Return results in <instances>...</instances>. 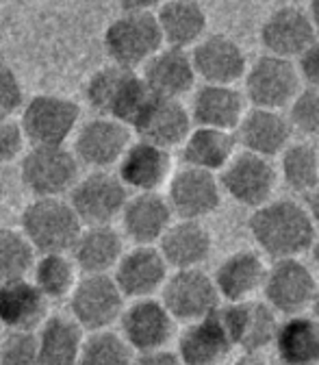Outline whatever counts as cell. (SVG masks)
I'll list each match as a JSON object with an SVG mask.
<instances>
[{
    "label": "cell",
    "mask_w": 319,
    "mask_h": 365,
    "mask_svg": "<svg viewBox=\"0 0 319 365\" xmlns=\"http://www.w3.org/2000/svg\"><path fill=\"white\" fill-rule=\"evenodd\" d=\"M248 228L256 246L276 261L298 259L310 250L317 237L306 207L287 198L269 200L254 209L248 220Z\"/></svg>",
    "instance_id": "6da1fadb"
},
{
    "label": "cell",
    "mask_w": 319,
    "mask_h": 365,
    "mask_svg": "<svg viewBox=\"0 0 319 365\" xmlns=\"http://www.w3.org/2000/svg\"><path fill=\"white\" fill-rule=\"evenodd\" d=\"M85 98L100 118H111L132 128L152 94L144 78L117 66H105L91 74L85 85Z\"/></svg>",
    "instance_id": "7a4b0ae2"
},
{
    "label": "cell",
    "mask_w": 319,
    "mask_h": 365,
    "mask_svg": "<svg viewBox=\"0 0 319 365\" xmlns=\"http://www.w3.org/2000/svg\"><path fill=\"white\" fill-rule=\"evenodd\" d=\"M80 231V220L61 198H35L22 211L20 233L39 255H68Z\"/></svg>",
    "instance_id": "3957f363"
},
{
    "label": "cell",
    "mask_w": 319,
    "mask_h": 365,
    "mask_svg": "<svg viewBox=\"0 0 319 365\" xmlns=\"http://www.w3.org/2000/svg\"><path fill=\"white\" fill-rule=\"evenodd\" d=\"M103 43L111 66L132 72L144 68L163 48L155 11H124L107 26Z\"/></svg>",
    "instance_id": "277c9868"
},
{
    "label": "cell",
    "mask_w": 319,
    "mask_h": 365,
    "mask_svg": "<svg viewBox=\"0 0 319 365\" xmlns=\"http://www.w3.org/2000/svg\"><path fill=\"white\" fill-rule=\"evenodd\" d=\"M80 120V107L57 94L33 96L22 107L20 128L33 146H66Z\"/></svg>",
    "instance_id": "5b68a950"
},
{
    "label": "cell",
    "mask_w": 319,
    "mask_h": 365,
    "mask_svg": "<svg viewBox=\"0 0 319 365\" xmlns=\"http://www.w3.org/2000/svg\"><path fill=\"white\" fill-rule=\"evenodd\" d=\"M24 187L35 198H61L78 176V161L66 146H33L20 165Z\"/></svg>",
    "instance_id": "8992f818"
},
{
    "label": "cell",
    "mask_w": 319,
    "mask_h": 365,
    "mask_svg": "<svg viewBox=\"0 0 319 365\" xmlns=\"http://www.w3.org/2000/svg\"><path fill=\"white\" fill-rule=\"evenodd\" d=\"M70 311L72 319L83 331H109L115 322H120L124 296L109 274L83 277L70 294Z\"/></svg>",
    "instance_id": "52a82bcc"
},
{
    "label": "cell",
    "mask_w": 319,
    "mask_h": 365,
    "mask_svg": "<svg viewBox=\"0 0 319 365\" xmlns=\"http://www.w3.org/2000/svg\"><path fill=\"white\" fill-rule=\"evenodd\" d=\"M128 200V190L122 185L117 174L107 170H94L87 176L78 178L70 190V207L87 226L111 224L122 215Z\"/></svg>",
    "instance_id": "ba28073f"
},
{
    "label": "cell",
    "mask_w": 319,
    "mask_h": 365,
    "mask_svg": "<svg viewBox=\"0 0 319 365\" xmlns=\"http://www.w3.org/2000/svg\"><path fill=\"white\" fill-rule=\"evenodd\" d=\"M246 94L254 109L278 111L287 107L300 91V74L293 61L261 55L246 70Z\"/></svg>",
    "instance_id": "9c48e42d"
},
{
    "label": "cell",
    "mask_w": 319,
    "mask_h": 365,
    "mask_svg": "<svg viewBox=\"0 0 319 365\" xmlns=\"http://www.w3.org/2000/svg\"><path fill=\"white\" fill-rule=\"evenodd\" d=\"M219 187L235 202L258 209L271 200L276 190L278 172L269 159L256 157L252 153H235V157L219 172Z\"/></svg>",
    "instance_id": "30bf717a"
},
{
    "label": "cell",
    "mask_w": 319,
    "mask_h": 365,
    "mask_svg": "<svg viewBox=\"0 0 319 365\" xmlns=\"http://www.w3.org/2000/svg\"><path fill=\"white\" fill-rule=\"evenodd\" d=\"M161 302L174 322H198L219 307V294L213 277L198 269H178L167 277L161 289Z\"/></svg>",
    "instance_id": "8fae6325"
},
{
    "label": "cell",
    "mask_w": 319,
    "mask_h": 365,
    "mask_svg": "<svg viewBox=\"0 0 319 365\" xmlns=\"http://www.w3.org/2000/svg\"><path fill=\"white\" fill-rule=\"evenodd\" d=\"M319 285L313 272L300 259H281L267 267L263 296L265 304L285 315H302L310 307Z\"/></svg>",
    "instance_id": "7c38bea8"
},
{
    "label": "cell",
    "mask_w": 319,
    "mask_h": 365,
    "mask_svg": "<svg viewBox=\"0 0 319 365\" xmlns=\"http://www.w3.org/2000/svg\"><path fill=\"white\" fill-rule=\"evenodd\" d=\"M167 202L180 220L200 222L213 215L221 205V187L215 174L182 168L169 178Z\"/></svg>",
    "instance_id": "4fadbf2b"
},
{
    "label": "cell",
    "mask_w": 319,
    "mask_h": 365,
    "mask_svg": "<svg viewBox=\"0 0 319 365\" xmlns=\"http://www.w3.org/2000/svg\"><path fill=\"white\" fill-rule=\"evenodd\" d=\"M130 146V128L111 118H94L80 124L74 137V157L87 168L107 170L120 163Z\"/></svg>",
    "instance_id": "5bb4252c"
},
{
    "label": "cell",
    "mask_w": 319,
    "mask_h": 365,
    "mask_svg": "<svg viewBox=\"0 0 319 365\" xmlns=\"http://www.w3.org/2000/svg\"><path fill=\"white\" fill-rule=\"evenodd\" d=\"M192 66L196 76L206 85H228L233 87L246 76L248 57L241 46L224 33L204 35L192 51Z\"/></svg>",
    "instance_id": "9a60e30c"
},
{
    "label": "cell",
    "mask_w": 319,
    "mask_h": 365,
    "mask_svg": "<svg viewBox=\"0 0 319 365\" xmlns=\"http://www.w3.org/2000/svg\"><path fill=\"white\" fill-rule=\"evenodd\" d=\"M122 339L137 354L161 350L174 337V319L161 300H135L122 311Z\"/></svg>",
    "instance_id": "2e32d148"
},
{
    "label": "cell",
    "mask_w": 319,
    "mask_h": 365,
    "mask_svg": "<svg viewBox=\"0 0 319 365\" xmlns=\"http://www.w3.org/2000/svg\"><path fill=\"white\" fill-rule=\"evenodd\" d=\"M219 315L233 346H239L244 354H256L276 339V311L265 302L248 300L239 304H224L219 307Z\"/></svg>",
    "instance_id": "e0dca14e"
},
{
    "label": "cell",
    "mask_w": 319,
    "mask_h": 365,
    "mask_svg": "<svg viewBox=\"0 0 319 365\" xmlns=\"http://www.w3.org/2000/svg\"><path fill=\"white\" fill-rule=\"evenodd\" d=\"M317 39L306 9L285 5L271 11L261 26V43L271 57L298 59Z\"/></svg>",
    "instance_id": "ac0fdd59"
},
{
    "label": "cell",
    "mask_w": 319,
    "mask_h": 365,
    "mask_svg": "<svg viewBox=\"0 0 319 365\" xmlns=\"http://www.w3.org/2000/svg\"><path fill=\"white\" fill-rule=\"evenodd\" d=\"M167 263L163 261L159 248L155 246H135L124 252L115 265L113 281L124 298L144 300L161 292L167 281Z\"/></svg>",
    "instance_id": "d6986e66"
},
{
    "label": "cell",
    "mask_w": 319,
    "mask_h": 365,
    "mask_svg": "<svg viewBox=\"0 0 319 365\" xmlns=\"http://www.w3.org/2000/svg\"><path fill=\"white\" fill-rule=\"evenodd\" d=\"M192 115L189 109L180 101L157 98L152 96L150 103L144 107L142 115L132 124V130L140 135L142 142L169 150L180 146L192 133Z\"/></svg>",
    "instance_id": "ffe728a7"
},
{
    "label": "cell",
    "mask_w": 319,
    "mask_h": 365,
    "mask_svg": "<svg viewBox=\"0 0 319 365\" xmlns=\"http://www.w3.org/2000/svg\"><path fill=\"white\" fill-rule=\"evenodd\" d=\"M233 348L235 346L217 307L211 315L187 324L178 337L176 354L182 365H217L231 354Z\"/></svg>",
    "instance_id": "44dd1931"
},
{
    "label": "cell",
    "mask_w": 319,
    "mask_h": 365,
    "mask_svg": "<svg viewBox=\"0 0 319 365\" xmlns=\"http://www.w3.org/2000/svg\"><path fill=\"white\" fill-rule=\"evenodd\" d=\"M172 174V157L169 150L152 146L148 142H130L126 153L117 163V178L126 190H135L137 194L157 192L165 185Z\"/></svg>",
    "instance_id": "7402d4cb"
},
{
    "label": "cell",
    "mask_w": 319,
    "mask_h": 365,
    "mask_svg": "<svg viewBox=\"0 0 319 365\" xmlns=\"http://www.w3.org/2000/svg\"><path fill=\"white\" fill-rule=\"evenodd\" d=\"M291 135L293 130L287 122V115L281 111L252 109L241 118L235 140L244 146V153L271 159L285 153V148L291 144Z\"/></svg>",
    "instance_id": "603a6c76"
},
{
    "label": "cell",
    "mask_w": 319,
    "mask_h": 365,
    "mask_svg": "<svg viewBox=\"0 0 319 365\" xmlns=\"http://www.w3.org/2000/svg\"><path fill=\"white\" fill-rule=\"evenodd\" d=\"M140 74L157 98L180 101V96L189 94L196 85V72L192 66V57L187 51L178 48H161Z\"/></svg>",
    "instance_id": "cb8c5ba5"
},
{
    "label": "cell",
    "mask_w": 319,
    "mask_h": 365,
    "mask_svg": "<svg viewBox=\"0 0 319 365\" xmlns=\"http://www.w3.org/2000/svg\"><path fill=\"white\" fill-rule=\"evenodd\" d=\"M172 215L167 198L159 192H148L128 196L120 217L124 235L135 242V246H152L169 228Z\"/></svg>",
    "instance_id": "d4e9b609"
},
{
    "label": "cell",
    "mask_w": 319,
    "mask_h": 365,
    "mask_svg": "<svg viewBox=\"0 0 319 365\" xmlns=\"http://www.w3.org/2000/svg\"><path fill=\"white\" fill-rule=\"evenodd\" d=\"M267 265L252 250H239L228 255L215 269V289L228 304L248 302L258 289H263Z\"/></svg>",
    "instance_id": "484cf974"
},
{
    "label": "cell",
    "mask_w": 319,
    "mask_h": 365,
    "mask_svg": "<svg viewBox=\"0 0 319 365\" xmlns=\"http://www.w3.org/2000/svg\"><path fill=\"white\" fill-rule=\"evenodd\" d=\"M159 252L167 267L198 269L213 252V237L202 222L178 220L159 240Z\"/></svg>",
    "instance_id": "4316f807"
},
{
    "label": "cell",
    "mask_w": 319,
    "mask_h": 365,
    "mask_svg": "<svg viewBox=\"0 0 319 365\" xmlns=\"http://www.w3.org/2000/svg\"><path fill=\"white\" fill-rule=\"evenodd\" d=\"M189 115L192 122L198 124V128L233 133L246 115V98L235 87L202 85L194 94Z\"/></svg>",
    "instance_id": "83f0119b"
},
{
    "label": "cell",
    "mask_w": 319,
    "mask_h": 365,
    "mask_svg": "<svg viewBox=\"0 0 319 365\" xmlns=\"http://www.w3.org/2000/svg\"><path fill=\"white\" fill-rule=\"evenodd\" d=\"M124 255V240L111 224L87 226L72 246V261L83 277L107 274Z\"/></svg>",
    "instance_id": "f1b7e54d"
},
{
    "label": "cell",
    "mask_w": 319,
    "mask_h": 365,
    "mask_svg": "<svg viewBox=\"0 0 319 365\" xmlns=\"http://www.w3.org/2000/svg\"><path fill=\"white\" fill-rule=\"evenodd\" d=\"M48 300L28 279L0 285V324L9 331H33L43 324Z\"/></svg>",
    "instance_id": "f546056e"
},
{
    "label": "cell",
    "mask_w": 319,
    "mask_h": 365,
    "mask_svg": "<svg viewBox=\"0 0 319 365\" xmlns=\"http://www.w3.org/2000/svg\"><path fill=\"white\" fill-rule=\"evenodd\" d=\"M155 18L167 48L187 51L206 33V11L194 0H169L157 5Z\"/></svg>",
    "instance_id": "4dcf8cb0"
},
{
    "label": "cell",
    "mask_w": 319,
    "mask_h": 365,
    "mask_svg": "<svg viewBox=\"0 0 319 365\" xmlns=\"http://www.w3.org/2000/svg\"><path fill=\"white\" fill-rule=\"evenodd\" d=\"M83 341L85 333L72 317H46L37 333L39 365H76Z\"/></svg>",
    "instance_id": "1f68e13d"
},
{
    "label": "cell",
    "mask_w": 319,
    "mask_h": 365,
    "mask_svg": "<svg viewBox=\"0 0 319 365\" xmlns=\"http://www.w3.org/2000/svg\"><path fill=\"white\" fill-rule=\"evenodd\" d=\"M237 153V140L228 130L194 128L182 142V161L185 168L202 172H221Z\"/></svg>",
    "instance_id": "d6a6232c"
},
{
    "label": "cell",
    "mask_w": 319,
    "mask_h": 365,
    "mask_svg": "<svg viewBox=\"0 0 319 365\" xmlns=\"http://www.w3.org/2000/svg\"><path fill=\"white\" fill-rule=\"evenodd\" d=\"M276 352L283 365H319V322L310 315H291L278 324Z\"/></svg>",
    "instance_id": "836d02e7"
},
{
    "label": "cell",
    "mask_w": 319,
    "mask_h": 365,
    "mask_svg": "<svg viewBox=\"0 0 319 365\" xmlns=\"http://www.w3.org/2000/svg\"><path fill=\"white\" fill-rule=\"evenodd\" d=\"M285 185L296 194H310L319 185V153L308 142H296L281 155Z\"/></svg>",
    "instance_id": "e575fe53"
},
{
    "label": "cell",
    "mask_w": 319,
    "mask_h": 365,
    "mask_svg": "<svg viewBox=\"0 0 319 365\" xmlns=\"http://www.w3.org/2000/svg\"><path fill=\"white\" fill-rule=\"evenodd\" d=\"M76 265L68 255H41L33 263V285L46 300L70 296L76 285Z\"/></svg>",
    "instance_id": "d590c367"
},
{
    "label": "cell",
    "mask_w": 319,
    "mask_h": 365,
    "mask_svg": "<svg viewBox=\"0 0 319 365\" xmlns=\"http://www.w3.org/2000/svg\"><path fill=\"white\" fill-rule=\"evenodd\" d=\"M132 359L135 354L120 333L98 331L85 337L76 365H132Z\"/></svg>",
    "instance_id": "8d00e7d4"
},
{
    "label": "cell",
    "mask_w": 319,
    "mask_h": 365,
    "mask_svg": "<svg viewBox=\"0 0 319 365\" xmlns=\"http://www.w3.org/2000/svg\"><path fill=\"white\" fill-rule=\"evenodd\" d=\"M35 250L16 228H0V285L26 279L33 269Z\"/></svg>",
    "instance_id": "74e56055"
},
{
    "label": "cell",
    "mask_w": 319,
    "mask_h": 365,
    "mask_svg": "<svg viewBox=\"0 0 319 365\" xmlns=\"http://www.w3.org/2000/svg\"><path fill=\"white\" fill-rule=\"evenodd\" d=\"M287 122L291 130L302 135H319V89L317 87H300V91L289 103Z\"/></svg>",
    "instance_id": "f35d334b"
},
{
    "label": "cell",
    "mask_w": 319,
    "mask_h": 365,
    "mask_svg": "<svg viewBox=\"0 0 319 365\" xmlns=\"http://www.w3.org/2000/svg\"><path fill=\"white\" fill-rule=\"evenodd\" d=\"M0 365H39L37 333L9 331L0 346Z\"/></svg>",
    "instance_id": "ab89813d"
},
{
    "label": "cell",
    "mask_w": 319,
    "mask_h": 365,
    "mask_svg": "<svg viewBox=\"0 0 319 365\" xmlns=\"http://www.w3.org/2000/svg\"><path fill=\"white\" fill-rule=\"evenodd\" d=\"M24 107V89L18 74L0 63V120L14 118Z\"/></svg>",
    "instance_id": "60d3db41"
},
{
    "label": "cell",
    "mask_w": 319,
    "mask_h": 365,
    "mask_svg": "<svg viewBox=\"0 0 319 365\" xmlns=\"http://www.w3.org/2000/svg\"><path fill=\"white\" fill-rule=\"evenodd\" d=\"M24 148V133L20 128V122L14 118L0 120V165L11 163L22 155Z\"/></svg>",
    "instance_id": "b9f144b4"
},
{
    "label": "cell",
    "mask_w": 319,
    "mask_h": 365,
    "mask_svg": "<svg viewBox=\"0 0 319 365\" xmlns=\"http://www.w3.org/2000/svg\"><path fill=\"white\" fill-rule=\"evenodd\" d=\"M298 74L300 81H306L308 87L319 89V37L298 57Z\"/></svg>",
    "instance_id": "7bdbcfd3"
},
{
    "label": "cell",
    "mask_w": 319,
    "mask_h": 365,
    "mask_svg": "<svg viewBox=\"0 0 319 365\" xmlns=\"http://www.w3.org/2000/svg\"><path fill=\"white\" fill-rule=\"evenodd\" d=\"M132 365H182L178 354L161 348V350H152V352H142L132 359Z\"/></svg>",
    "instance_id": "ee69618b"
},
{
    "label": "cell",
    "mask_w": 319,
    "mask_h": 365,
    "mask_svg": "<svg viewBox=\"0 0 319 365\" xmlns=\"http://www.w3.org/2000/svg\"><path fill=\"white\" fill-rule=\"evenodd\" d=\"M306 211H308L313 224H319V185L310 194H306Z\"/></svg>",
    "instance_id": "f6af8a7d"
},
{
    "label": "cell",
    "mask_w": 319,
    "mask_h": 365,
    "mask_svg": "<svg viewBox=\"0 0 319 365\" xmlns=\"http://www.w3.org/2000/svg\"><path fill=\"white\" fill-rule=\"evenodd\" d=\"M306 14H308V18L313 22L315 33L319 35V0H313V3L308 5V9H306Z\"/></svg>",
    "instance_id": "bcb514c9"
},
{
    "label": "cell",
    "mask_w": 319,
    "mask_h": 365,
    "mask_svg": "<svg viewBox=\"0 0 319 365\" xmlns=\"http://www.w3.org/2000/svg\"><path fill=\"white\" fill-rule=\"evenodd\" d=\"M233 365H267V361H263V359L256 356V354H244V356H239Z\"/></svg>",
    "instance_id": "7dc6e473"
},
{
    "label": "cell",
    "mask_w": 319,
    "mask_h": 365,
    "mask_svg": "<svg viewBox=\"0 0 319 365\" xmlns=\"http://www.w3.org/2000/svg\"><path fill=\"white\" fill-rule=\"evenodd\" d=\"M310 311H313V317L319 322V289H317V294H315V298L310 302Z\"/></svg>",
    "instance_id": "c3c4849f"
},
{
    "label": "cell",
    "mask_w": 319,
    "mask_h": 365,
    "mask_svg": "<svg viewBox=\"0 0 319 365\" xmlns=\"http://www.w3.org/2000/svg\"><path fill=\"white\" fill-rule=\"evenodd\" d=\"M310 252H313V261H315V265L319 267V237H315V242H313V246H310Z\"/></svg>",
    "instance_id": "681fc988"
},
{
    "label": "cell",
    "mask_w": 319,
    "mask_h": 365,
    "mask_svg": "<svg viewBox=\"0 0 319 365\" xmlns=\"http://www.w3.org/2000/svg\"><path fill=\"white\" fill-rule=\"evenodd\" d=\"M315 148H317V153H319V140H317V146H315Z\"/></svg>",
    "instance_id": "f907efd6"
}]
</instances>
